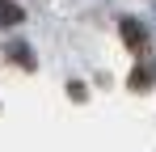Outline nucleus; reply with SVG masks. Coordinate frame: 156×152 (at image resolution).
<instances>
[{"label": "nucleus", "instance_id": "5", "mask_svg": "<svg viewBox=\"0 0 156 152\" xmlns=\"http://www.w3.org/2000/svg\"><path fill=\"white\" fill-rule=\"evenodd\" d=\"M68 97H72V101H84V97H89V89H84V85H76V80H72V85H68Z\"/></svg>", "mask_w": 156, "mask_h": 152}, {"label": "nucleus", "instance_id": "4", "mask_svg": "<svg viewBox=\"0 0 156 152\" xmlns=\"http://www.w3.org/2000/svg\"><path fill=\"white\" fill-rule=\"evenodd\" d=\"M26 21V9L17 0H0V25H21Z\"/></svg>", "mask_w": 156, "mask_h": 152}, {"label": "nucleus", "instance_id": "1", "mask_svg": "<svg viewBox=\"0 0 156 152\" xmlns=\"http://www.w3.org/2000/svg\"><path fill=\"white\" fill-rule=\"evenodd\" d=\"M118 38H122V47H127L131 55H144V51H148V30L135 21V17H127V21L118 25Z\"/></svg>", "mask_w": 156, "mask_h": 152}, {"label": "nucleus", "instance_id": "6", "mask_svg": "<svg viewBox=\"0 0 156 152\" xmlns=\"http://www.w3.org/2000/svg\"><path fill=\"white\" fill-rule=\"evenodd\" d=\"M152 4H156V0H152Z\"/></svg>", "mask_w": 156, "mask_h": 152}, {"label": "nucleus", "instance_id": "3", "mask_svg": "<svg viewBox=\"0 0 156 152\" xmlns=\"http://www.w3.org/2000/svg\"><path fill=\"white\" fill-rule=\"evenodd\" d=\"M127 89H131V93H148V89H152V68L135 63V68H131V76H127Z\"/></svg>", "mask_w": 156, "mask_h": 152}, {"label": "nucleus", "instance_id": "2", "mask_svg": "<svg viewBox=\"0 0 156 152\" xmlns=\"http://www.w3.org/2000/svg\"><path fill=\"white\" fill-rule=\"evenodd\" d=\"M4 55H9L17 68H26V72H34V68H38V59H34L30 42H9V47H4Z\"/></svg>", "mask_w": 156, "mask_h": 152}]
</instances>
